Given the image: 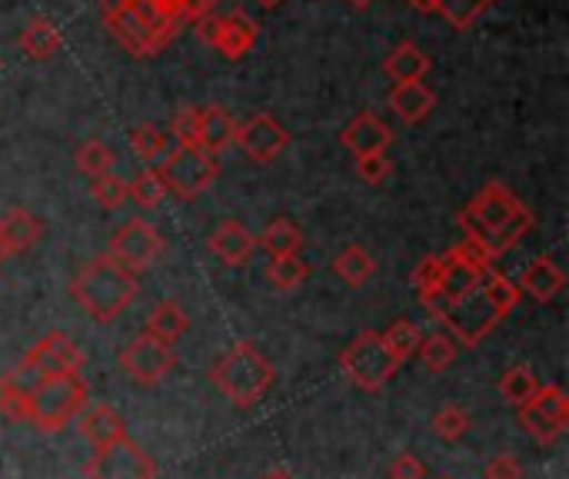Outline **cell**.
<instances>
[{
    "mask_svg": "<svg viewBox=\"0 0 569 479\" xmlns=\"http://www.w3.org/2000/svg\"><path fill=\"white\" fill-rule=\"evenodd\" d=\"M460 227L463 237L483 240L497 257L513 250L530 230H533V213L500 183L490 180L463 210H460Z\"/></svg>",
    "mask_w": 569,
    "mask_h": 479,
    "instance_id": "1",
    "label": "cell"
},
{
    "mask_svg": "<svg viewBox=\"0 0 569 479\" xmlns=\"http://www.w3.org/2000/svg\"><path fill=\"white\" fill-rule=\"evenodd\" d=\"M137 273H130L127 267H120L117 260H110L107 253L87 260L77 277L70 280V293L80 303L83 313H90L97 323H110L117 320L133 300H137Z\"/></svg>",
    "mask_w": 569,
    "mask_h": 479,
    "instance_id": "2",
    "label": "cell"
},
{
    "mask_svg": "<svg viewBox=\"0 0 569 479\" xmlns=\"http://www.w3.org/2000/svg\"><path fill=\"white\" fill-rule=\"evenodd\" d=\"M103 20H107L110 33L117 37V43L133 57H157L180 30L177 23L160 20L147 0L103 3Z\"/></svg>",
    "mask_w": 569,
    "mask_h": 479,
    "instance_id": "3",
    "label": "cell"
},
{
    "mask_svg": "<svg viewBox=\"0 0 569 479\" xmlns=\"http://www.w3.org/2000/svg\"><path fill=\"white\" fill-rule=\"evenodd\" d=\"M273 377L277 373H273L270 360L253 343H237L213 363V387L240 410L263 400Z\"/></svg>",
    "mask_w": 569,
    "mask_h": 479,
    "instance_id": "4",
    "label": "cell"
},
{
    "mask_svg": "<svg viewBox=\"0 0 569 479\" xmlns=\"http://www.w3.org/2000/svg\"><path fill=\"white\" fill-rule=\"evenodd\" d=\"M87 397H90V390L80 373L47 377L27 397V423H33L43 433H57L83 413Z\"/></svg>",
    "mask_w": 569,
    "mask_h": 479,
    "instance_id": "5",
    "label": "cell"
},
{
    "mask_svg": "<svg viewBox=\"0 0 569 479\" xmlns=\"http://www.w3.org/2000/svg\"><path fill=\"white\" fill-rule=\"evenodd\" d=\"M340 370L347 373L350 383H357L367 393L383 390L393 373L400 370V360L387 350L383 337L377 330H363L343 353H340Z\"/></svg>",
    "mask_w": 569,
    "mask_h": 479,
    "instance_id": "6",
    "label": "cell"
},
{
    "mask_svg": "<svg viewBox=\"0 0 569 479\" xmlns=\"http://www.w3.org/2000/svg\"><path fill=\"white\" fill-rule=\"evenodd\" d=\"M157 173L163 177V183L173 197L197 200L220 177V163H217V157L203 153L200 147H173L160 157Z\"/></svg>",
    "mask_w": 569,
    "mask_h": 479,
    "instance_id": "7",
    "label": "cell"
},
{
    "mask_svg": "<svg viewBox=\"0 0 569 479\" xmlns=\"http://www.w3.org/2000/svg\"><path fill=\"white\" fill-rule=\"evenodd\" d=\"M163 253V237L153 223L133 217L127 220L113 237H110V247H107V257L117 260L120 267H127L130 273H140L147 267L157 263V257Z\"/></svg>",
    "mask_w": 569,
    "mask_h": 479,
    "instance_id": "8",
    "label": "cell"
},
{
    "mask_svg": "<svg viewBox=\"0 0 569 479\" xmlns=\"http://www.w3.org/2000/svg\"><path fill=\"white\" fill-rule=\"evenodd\" d=\"M520 423L540 447H550L567 430L569 397L560 387H540L533 393V400H527L520 407Z\"/></svg>",
    "mask_w": 569,
    "mask_h": 479,
    "instance_id": "9",
    "label": "cell"
},
{
    "mask_svg": "<svg viewBox=\"0 0 569 479\" xmlns=\"http://www.w3.org/2000/svg\"><path fill=\"white\" fill-rule=\"evenodd\" d=\"M83 473L90 479H153L157 463L130 437H120L117 443L93 450V460L83 467Z\"/></svg>",
    "mask_w": 569,
    "mask_h": 479,
    "instance_id": "10",
    "label": "cell"
},
{
    "mask_svg": "<svg viewBox=\"0 0 569 479\" xmlns=\"http://www.w3.org/2000/svg\"><path fill=\"white\" fill-rule=\"evenodd\" d=\"M437 320L447 323V330H450V337H453L457 343H463V347H480V340L497 327L500 313L487 303V297H483L480 287H477V290L467 293L463 300L443 307Z\"/></svg>",
    "mask_w": 569,
    "mask_h": 479,
    "instance_id": "11",
    "label": "cell"
},
{
    "mask_svg": "<svg viewBox=\"0 0 569 479\" xmlns=\"http://www.w3.org/2000/svg\"><path fill=\"white\" fill-rule=\"evenodd\" d=\"M173 347L160 343L157 337L150 333H137L133 340L123 343L120 350V367L123 373L140 383V387H157L170 370H173Z\"/></svg>",
    "mask_w": 569,
    "mask_h": 479,
    "instance_id": "12",
    "label": "cell"
},
{
    "mask_svg": "<svg viewBox=\"0 0 569 479\" xmlns=\"http://www.w3.org/2000/svg\"><path fill=\"white\" fill-rule=\"evenodd\" d=\"M233 143L243 150V157H250L253 163H270L277 160L287 147H290V133L287 127L270 117V113H253L250 120H243L233 130Z\"/></svg>",
    "mask_w": 569,
    "mask_h": 479,
    "instance_id": "13",
    "label": "cell"
},
{
    "mask_svg": "<svg viewBox=\"0 0 569 479\" xmlns=\"http://www.w3.org/2000/svg\"><path fill=\"white\" fill-rule=\"evenodd\" d=\"M23 360H27L43 380H47V377H63V373H80V367H83L80 350H77L73 340H70L67 333H60V330L40 337V340L27 350Z\"/></svg>",
    "mask_w": 569,
    "mask_h": 479,
    "instance_id": "14",
    "label": "cell"
},
{
    "mask_svg": "<svg viewBox=\"0 0 569 479\" xmlns=\"http://www.w3.org/2000/svg\"><path fill=\"white\" fill-rule=\"evenodd\" d=\"M340 143L353 153V157H363V153H387V147L393 143V130L370 110L357 113L343 133H340Z\"/></svg>",
    "mask_w": 569,
    "mask_h": 479,
    "instance_id": "15",
    "label": "cell"
},
{
    "mask_svg": "<svg viewBox=\"0 0 569 479\" xmlns=\"http://www.w3.org/2000/svg\"><path fill=\"white\" fill-rule=\"evenodd\" d=\"M480 280H483L480 270L467 267V263L457 260L453 253H443V280H440V290H437V297L427 300L423 307H427L433 317H440L443 307H450V303L463 300L467 293H473V290L480 287Z\"/></svg>",
    "mask_w": 569,
    "mask_h": 479,
    "instance_id": "16",
    "label": "cell"
},
{
    "mask_svg": "<svg viewBox=\"0 0 569 479\" xmlns=\"http://www.w3.org/2000/svg\"><path fill=\"white\" fill-rule=\"evenodd\" d=\"M210 253L223 263V267H243L253 250H257V237L240 223V220H223L213 233H210Z\"/></svg>",
    "mask_w": 569,
    "mask_h": 479,
    "instance_id": "17",
    "label": "cell"
},
{
    "mask_svg": "<svg viewBox=\"0 0 569 479\" xmlns=\"http://www.w3.org/2000/svg\"><path fill=\"white\" fill-rule=\"evenodd\" d=\"M387 103H390V110H393L407 127H413V123H420V120L430 117V110L437 107V93H433L423 80H407V83H397V87L390 90Z\"/></svg>",
    "mask_w": 569,
    "mask_h": 479,
    "instance_id": "18",
    "label": "cell"
},
{
    "mask_svg": "<svg viewBox=\"0 0 569 479\" xmlns=\"http://www.w3.org/2000/svg\"><path fill=\"white\" fill-rule=\"evenodd\" d=\"M77 427H80V437L93 450L127 437V423H123V417L113 407H83V413L77 417Z\"/></svg>",
    "mask_w": 569,
    "mask_h": 479,
    "instance_id": "19",
    "label": "cell"
},
{
    "mask_svg": "<svg viewBox=\"0 0 569 479\" xmlns=\"http://www.w3.org/2000/svg\"><path fill=\"white\" fill-rule=\"evenodd\" d=\"M233 130H237V120H233L223 107L210 103V107L200 110L197 147H200L203 153H210V157H220V153L233 143Z\"/></svg>",
    "mask_w": 569,
    "mask_h": 479,
    "instance_id": "20",
    "label": "cell"
},
{
    "mask_svg": "<svg viewBox=\"0 0 569 479\" xmlns=\"http://www.w3.org/2000/svg\"><path fill=\"white\" fill-rule=\"evenodd\" d=\"M257 43V20L247 13V10H230L223 17V30H220V40H217V53H223L227 60H240L243 53H250Z\"/></svg>",
    "mask_w": 569,
    "mask_h": 479,
    "instance_id": "21",
    "label": "cell"
},
{
    "mask_svg": "<svg viewBox=\"0 0 569 479\" xmlns=\"http://www.w3.org/2000/svg\"><path fill=\"white\" fill-rule=\"evenodd\" d=\"M520 293H527V297H533L537 303H550L563 287H567V277H563V270L550 260V257H537L527 270H523V277H520Z\"/></svg>",
    "mask_w": 569,
    "mask_h": 479,
    "instance_id": "22",
    "label": "cell"
},
{
    "mask_svg": "<svg viewBox=\"0 0 569 479\" xmlns=\"http://www.w3.org/2000/svg\"><path fill=\"white\" fill-rule=\"evenodd\" d=\"M0 237L7 240L10 253H23V250H30V247L40 243L43 223H40L30 210H23V207H10V210L0 217Z\"/></svg>",
    "mask_w": 569,
    "mask_h": 479,
    "instance_id": "23",
    "label": "cell"
},
{
    "mask_svg": "<svg viewBox=\"0 0 569 479\" xmlns=\"http://www.w3.org/2000/svg\"><path fill=\"white\" fill-rule=\"evenodd\" d=\"M430 57L417 47V43H410V40H403V43H397L387 57H383V73L390 77V80H397V83H407V80H423L427 73H430Z\"/></svg>",
    "mask_w": 569,
    "mask_h": 479,
    "instance_id": "24",
    "label": "cell"
},
{
    "mask_svg": "<svg viewBox=\"0 0 569 479\" xmlns=\"http://www.w3.org/2000/svg\"><path fill=\"white\" fill-rule=\"evenodd\" d=\"M187 327H190L187 310H183L177 300H160V303L150 310V317H147V330H143V333H150V337H157L160 343L173 347V343L187 333Z\"/></svg>",
    "mask_w": 569,
    "mask_h": 479,
    "instance_id": "25",
    "label": "cell"
},
{
    "mask_svg": "<svg viewBox=\"0 0 569 479\" xmlns=\"http://www.w3.org/2000/svg\"><path fill=\"white\" fill-rule=\"evenodd\" d=\"M257 247H263L273 257H293L303 247V230L290 220V217H273L267 220L263 233L257 237Z\"/></svg>",
    "mask_w": 569,
    "mask_h": 479,
    "instance_id": "26",
    "label": "cell"
},
{
    "mask_svg": "<svg viewBox=\"0 0 569 479\" xmlns=\"http://www.w3.org/2000/svg\"><path fill=\"white\" fill-rule=\"evenodd\" d=\"M20 50L30 57V60H37V63H43V60H50L57 50H60V33H57V27L47 20V17H33L23 30H20Z\"/></svg>",
    "mask_w": 569,
    "mask_h": 479,
    "instance_id": "27",
    "label": "cell"
},
{
    "mask_svg": "<svg viewBox=\"0 0 569 479\" xmlns=\"http://www.w3.org/2000/svg\"><path fill=\"white\" fill-rule=\"evenodd\" d=\"M373 270H377L373 257H370L363 247H357V243L343 247V250L337 253V260H333V273H337L347 287H363V283L373 277Z\"/></svg>",
    "mask_w": 569,
    "mask_h": 479,
    "instance_id": "28",
    "label": "cell"
},
{
    "mask_svg": "<svg viewBox=\"0 0 569 479\" xmlns=\"http://www.w3.org/2000/svg\"><path fill=\"white\" fill-rule=\"evenodd\" d=\"M480 293L487 297V303L500 313V317H507L517 303H520V287L510 280V277H503V273H497V270H487L483 273V280H480Z\"/></svg>",
    "mask_w": 569,
    "mask_h": 479,
    "instance_id": "29",
    "label": "cell"
},
{
    "mask_svg": "<svg viewBox=\"0 0 569 479\" xmlns=\"http://www.w3.org/2000/svg\"><path fill=\"white\" fill-rule=\"evenodd\" d=\"M417 353H420V360H423V367L430 370V373H443L447 367H453V360H457V340L450 337V333H430V337H420V347H417Z\"/></svg>",
    "mask_w": 569,
    "mask_h": 479,
    "instance_id": "30",
    "label": "cell"
},
{
    "mask_svg": "<svg viewBox=\"0 0 569 479\" xmlns=\"http://www.w3.org/2000/svg\"><path fill=\"white\" fill-rule=\"evenodd\" d=\"M310 277V267L293 253V257H273L270 263H267V283L273 287V290H297L303 280Z\"/></svg>",
    "mask_w": 569,
    "mask_h": 479,
    "instance_id": "31",
    "label": "cell"
},
{
    "mask_svg": "<svg viewBox=\"0 0 569 479\" xmlns=\"http://www.w3.org/2000/svg\"><path fill=\"white\" fill-rule=\"evenodd\" d=\"M113 150L103 143V140H83L80 147H77V153H73V163H77V170L83 173V177H103V173H110V167H113Z\"/></svg>",
    "mask_w": 569,
    "mask_h": 479,
    "instance_id": "32",
    "label": "cell"
},
{
    "mask_svg": "<svg viewBox=\"0 0 569 479\" xmlns=\"http://www.w3.org/2000/svg\"><path fill=\"white\" fill-rule=\"evenodd\" d=\"M537 390H540V383H537V377H533L530 367H510V370L503 373V380H500L503 400H507L510 407H517V410H520L527 400H533Z\"/></svg>",
    "mask_w": 569,
    "mask_h": 479,
    "instance_id": "33",
    "label": "cell"
},
{
    "mask_svg": "<svg viewBox=\"0 0 569 479\" xmlns=\"http://www.w3.org/2000/svg\"><path fill=\"white\" fill-rule=\"evenodd\" d=\"M130 150L143 160V163H160V157L170 150L167 147V133H160L157 123H140L130 130Z\"/></svg>",
    "mask_w": 569,
    "mask_h": 479,
    "instance_id": "34",
    "label": "cell"
},
{
    "mask_svg": "<svg viewBox=\"0 0 569 479\" xmlns=\"http://www.w3.org/2000/svg\"><path fill=\"white\" fill-rule=\"evenodd\" d=\"M127 187H130V200H133L137 207H143V210H153V207L167 197V183H163V177L157 173V167L140 170Z\"/></svg>",
    "mask_w": 569,
    "mask_h": 479,
    "instance_id": "35",
    "label": "cell"
},
{
    "mask_svg": "<svg viewBox=\"0 0 569 479\" xmlns=\"http://www.w3.org/2000/svg\"><path fill=\"white\" fill-rule=\"evenodd\" d=\"M380 337H383L387 350H390L400 363L410 360V357L417 353V347H420V330H417L410 320H393Z\"/></svg>",
    "mask_w": 569,
    "mask_h": 479,
    "instance_id": "36",
    "label": "cell"
},
{
    "mask_svg": "<svg viewBox=\"0 0 569 479\" xmlns=\"http://www.w3.org/2000/svg\"><path fill=\"white\" fill-rule=\"evenodd\" d=\"M90 197L103 207V210H117L130 200V187L123 177L117 173H103V177H93L90 180Z\"/></svg>",
    "mask_w": 569,
    "mask_h": 479,
    "instance_id": "37",
    "label": "cell"
},
{
    "mask_svg": "<svg viewBox=\"0 0 569 479\" xmlns=\"http://www.w3.org/2000/svg\"><path fill=\"white\" fill-rule=\"evenodd\" d=\"M440 280H443V257H423L417 263V270L410 273V283L420 290V300H433L437 290H440Z\"/></svg>",
    "mask_w": 569,
    "mask_h": 479,
    "instance_id": "38",
    "label": "cell"
},
{
    "mask_svg": "<svg viewBox=\"0 0 569 479\" xmlns=\"http://www.w3.org/2000/svg\"><path fill=\"white\" fill-rule=\"evenodd\" d=\"M353 170H357V177H360L363 183L380 187L383 180H390V173H393V160H390L387 153H363V157H357V160H353Z\"/></svg>",
    "mask_w": 569,
    "mask_h": 479,
    "instance_id": "39",
    "label": "cell"
},
{
    "mask_svg": "<svg viewBox=\"0 0 569 479\" xmlns=\"http://www.w3.org/2000/svg\"><path fill=\"white\" fill-rule=\"evenodd\" d=\"M450 253H453L457 260H463L467 267L480 270V273H487V270H490V263L497 260V253H493L483 240H473V237H463Z\"/></svg>",
    "mask_w": 569,
    "mask_h": 479,
    "instance_id": "40",
    "label": "cell"
},
{
    "mask_svg": "<svg viewBox=\"0 0 569 479\" xmlns=\"http://www.w3.org/2000/svg\"><path fill=\"white\" fill-rule=\"evenodd\" d=\"M433 430H437V437H443V440H460V437H467V430H470V417H467L460 407H443V410L433 417Z\"/></svg>",
    "mask_w": 569,
    "mask_h": 479,
    "instance_id": "41",
    "label": "cell"
},
{
    "mask_svg": "<svg viewBox=\"0 0 569 479\" xmlns=\"http://www.w3.org/2000/svg\"><path fill=\"white\" fill-rule=\"evenodd\" d=\"M197 123H200V110L197 107L177 110V117L170 120V133H173L177 147H197Z\"/></svg>",
    "mask_w": 569,
    "mask_h": 479,
    "instance_id": "42",
    "label": "cell"
},
{
    "mask_svg": "<svg viewBox=\"0 0 569 479\" xmlns=\"http://www.w3.org/2000/svg\"><path fill=\"white\" fill-rule=\"evenodd\" d=\"M193 37L203 43V47H217V40H220V30H223V13H203V17H197L193 23Z\"/></svg>",
    "mask_w": 569,
    "mask_h": 479,
    "instance_id": "43",
    "label": "cell"
},
{
    "mask_svg": "<svg viewBox=\"0 0 569 479\" xmlns=\"http://www.w3.org/2000/svg\"><path fill=\"white\" fill-rule=\"evenodd\" d=\"M487 479H523V467L517 457L510 453H500L487 463Z\"/></svg>",
    "mask_w": 569,
    "mask_h": 479,
    "instance_id": "44",
    "label": "cell"
},
{
    "mask_svg": "<svg viewBox=\"0 0 569 479\" xmlns=\"http://www.w3.org/2000/svg\"><path fill=\"white\" fill-rule=\"evenodd\" d=\"M390 479H427V467H423L417 457L403 453V457H397V460H393V467H390Z\"/></svg>",
    "mask_w": 569,
    "mask_h": 479,
    "instance_id": "45",
    "label": "cell"
},
{
    "mask_svg": "<svg viewBox=\"0 0 569 479\" xmlns=\"http://www.w3.org/2000/svg\"><path fill=\"white\" fill-rule=\"evenodd\" d=\"M217 3H220V0H190L187 23H193V20H197V17H203V13H213V10H217Z\"/></svg>",
    "mask_w": 569,
    "mask_h": 479,
    "instance_id": "46",
    "label": "cell"
},
{
    "mask_svg": "<svg viewBox=\"0 0 569 479\" xmlns=\"http://www.w3.org/2000/svg\"><path fill=\"white\" fill-rule=\"evenodd\" d=\"M10 257H13V253H10V247H7V240L0 237V267H3V263H7Z\"/></svg>",
    "mask_w": 569,
    "mask_h": 479,
    "instance_id": "47",
    "label": "cell"
},
{
    "mask_svg": "<svg viewBox=\"0 0 569 479\" xmlns=\"http://www.w3.org/2000/svg\"><path fill=\"white\" fill-rule=\"evenodd\" d=\"M353 10H367V7H373V0H347Z\"/></svg>",
    "mask_w": 569,
    "mask_h": 479,
    "instance_id": "48",
    "label": "cell"
},
{
    "mask_svg": "<svg viewBox=\"0 0 569 479\" xmlns=\"http://www.w3.org/2000/svg\"><path fill=\"white\" fill-rule=\"evenodd\" d=\"M263 479H293L290 473H283V470H273V473H267Z\"/></svg>",
    "mask_w": 569,
    "mask_h": 479,
    "instance_id": "49",
    "label": "cell"
},
{
    "mask_svg": "<svg viewBox=\"0 0 569 479\" xmlns=\"http://www.w3.org/2000/svg\"><path fill=\"white\" fill-rule=\"evenodd\" d=\"M257 3H260V7H267V10H270V7H277V3H283V0H257Z\"/></svg>",
    "mask_w": 569,
    "mask_h": 479,
    "instance_id": "50",
    "label": "cell"
}]
</instances>
